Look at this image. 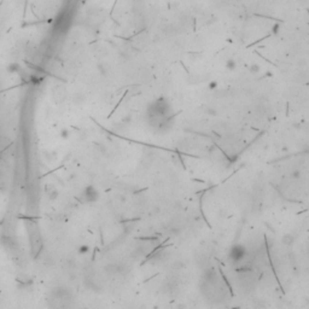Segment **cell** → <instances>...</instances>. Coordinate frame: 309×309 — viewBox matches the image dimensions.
Listing matches in <instances>:
<instances>
[{
	"instance_id": "obj_3",
	"label": "cell",
	"mask_w": 309,
	"mask_h": 309,
	"mask_svg": "<svg viewBox=\"0 0 309 309\" xmlns=\"http://www.w3.org/2000/svg\"><path fill=\"white\" fill-rule=\"evenodd\" d=\"M82 196H84L85 202H87V203H94V202L98 200V198H99V192L94 186L90 185V186L85 187Z\"/></svg>"
},
{
	"instance_id": "obj_2",
	"label": "cell",
	"mask_w": 309,
	"mask_h": 309,
	"mask_svg": "<svg viewBox=\"0 0 309 309\" xmlns=\"http://www.w3.org/2000/svg\"><path fill=\"white\" fill-rule=\"evenodd\" d=\"M249 255V250L244 244H234L228 250V260L232 264H238L243 262Z\"/></svg>"
},
{
	"instance_id": "obj_7",
	"label": "cell",
	"mask_w": 309,
	"mask_h": 309,
	"mask_svg": "<svg viewBox=\"0 0 309 309\" xmlns=\"http://www.w3.org/2000/svg\"><path fill=\"white\" fill-rule=\"evenodd\" d=\"M29 81L31 84L37 85V84H40L42 81V76H40V75H37V74H31L29 76Z\"/></svg>"
},
{
	"instance_id": "obj_11",
	"label": "cell",
	"mask_w": 309,
	"mask_h": 309,
	"mask_svg": "<svg viewBox=\"0 0 309 309\" xmlns=\"http://www.w3.org/2000/svg\"><path fill=\"white\" fill-rule=\"evenodd\" d=\"M279 31H280V24H279V23L273 24V27H272V33L275 35V34H278Z\"/></svg>"
},
{
	"instance_id": "obj_9",
	"label": "cell",
	"mask_w": 309,
	"mask_h": 309,
	"mask_svg": "<svg viewBox=\"0 0 309 309\" xmlns=\"http://www.w3.org/2000/svg\"><path fill=\"white\" fill-rule=\"evenodd\" d=\"M205 113H208L209 116H217V110L211 108V106H209L208 109H205Z\"/></svg>"
},
{
	"instance_id": "obj_13",
	"label": "cell",
	"mask_w": 309,
	"mask_h": 309,
	"mask_svg": "<svg viewBox=\"0 0 309 309\" xmlns=\"http://www.w3.org/2000/svg\"><path fill=\"white\" fill-rule=\"evenodd\" d=\"M69 134H70V132H69L68 129H63L60 132V135H62L63 139H67V138H69Z\"/></svg>"
},
{
	"instance_id": "obj_10",
	"label": "cell",
	"mask_w": 309,
	"mask_h": 309,
	"mask_svg": "<svg viewBox=\"0 0 309 309\" xmlns=\"http://www.w3.org/2000/svg\"><path fill=\"white\" fill-rule=\"evenodd\" d=\"M208 87H209V90L214 91V90H216V88L219 87V82L215 81V80H213V81H210V82L208 84Z\"/></svg>"
},
{
	"instance_id": "obj_4",
	"label": "cell",
	"mask_w": 309,
	"mask_h": 309,
	"mask_svg": "<svg viewBox=\"0 0 309 309\" xmlns=\"http://www.w3.org/2000/svg\"><path fill=\"white\" fill-rule=\"evenodd\" d=\"M6 70H7V73H10V74H18L21 71V65L18 64V63H16V62L10 63V64L7 65V68H6Z\"/></svg>"
},
{
	"instance_id": "obj_5",
	"label": "cell",
	"mask_w": 309,
	"mask_h": 309,
	"mask_svg": "<svg viewBox=\"0 0 309 309\" xmlns=\"http://www.w3.org/2000/svg\"><path fill=\"white\" fill-rule=\"evenodd\" d=\"M225 67H226L227 70H231V71L236 70L237 69V60L234 58H228L225 63Z\"/></svg>"
},
{
	"instance_id": "obj_8",
	"label": "cell",
	"mask_w": 309,
	"mask_h": 309,
	"mask_svg": "<svg viewBox=\"0 0 309 309\" xmlns=\"http://www.w3.org/2000/svg\"><path fill=\"white\" fill-rule=\"evenodd\" d=\"M249 70H250L251 73H253V74H257L258 71L261 70V68H260V65H258V64H256V63H254V64H251V65H250Z\"/></svg>"
},
{
	"instance_id": "obj_6",
	"label": "cell",
	"mask_w": 309,
	"mask_h": 309,
	"mask_svg": "<svg viewBox=\"0 0 309 309\" xmlns=\"http://www.w3.org/2000/svg\"><path fill=\"white\" fill-rule=\"evenodd\" d=\"M295 236L291 234V233H287V234H285L283 237V243L285 244V245H291L293 242H295Z\"/></svg>"
},
{
	"instance_id": "obj_12",
	"label": "cell",
	"mask_w": 309,
	"mask_h": 309,
	"mask_svg": "<svg viewBox=\"0 0 309 309\" xmlns=\"http://www.w3.org/2000/svg\"><path fill=\"white\" fill-rule=\"evenodd\" d=\"M88 250H90V248H88L87 245H84V247L79 248V253L80 254H86V253H88Z\"/></svg>"
},
{
	"instance_id": "obj_1",
	"label": "cell",
	"mask_w": 309,
	"mask_h": 309,
	"mask_svg": "<svg viewBox=\"0 0 309 309\" xmlns=\"http://www.w3.org/2000/svg\"><path fill=\"white\" fill-rule=\"evenodd\" d=\"M146 117H155V118H168L174 117V111L172 104L166 98H157L152 100L146 109Z\"/></svg>"
}]
</instances>
